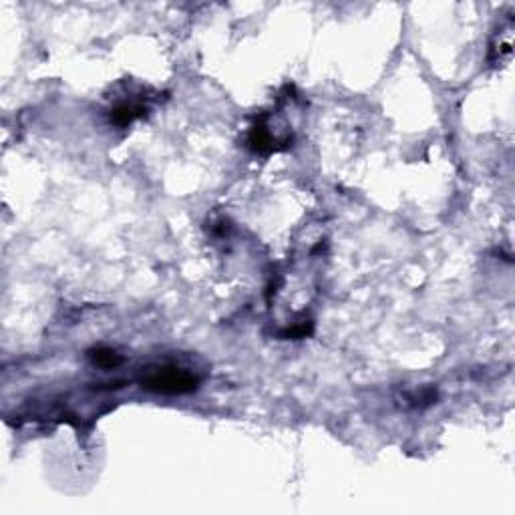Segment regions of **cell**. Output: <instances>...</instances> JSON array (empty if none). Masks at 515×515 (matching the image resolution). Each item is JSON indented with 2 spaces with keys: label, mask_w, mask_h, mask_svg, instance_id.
<instances>
[{
  "label": "cell",
  "mask_w": 515,
  "mask_h": 515,
  "mask_svg": "<svg viewBox=\"0 0 515 515\" xmlns=\"http://www.w3.org/2000/svg\"><path fill=\"white\" fill-rule=\"evenodd\" d=\"M139 383L145 390L157 395H188L197 390L199 376L193 370L177 367L174 362H163V365L147 367Z\"/></svg>",
  "instance_id": "cell-1"
},
{
  "label": "cell",
  "mask_w": 515,
  "mask_h": 515,
  "mask_svg": "<svg viewBox=\"0 0 515 515\" xmlns=\"http://www.w3.org/2000/svg\"><path fill=\"white\" fill-rule=\"evenodd\" d=\"M147 109L139 103H121L111 111V121L119 127H127L137 117H143Z\"/></svg>",
  "instance_id": "cell-2"
},
{
  "label": "cell",
  "mask_w": 515,
  "mask_h": 515,
  "mask_svg": "<svg viewBox=\"0 0 515 515\" xmlns=\"http://www.w3.org/2000/svg\"><path fill=\"white\" fill-rule=\"evenodd\" d=\"M89 356H91V360L95 362L97 367H101V369H115V367H119L123 362L121 354H117L113 348H107V346L93 348L89 353Z\"/></svg>",
  "instance_id": "cell-3"
}]
</instances>
